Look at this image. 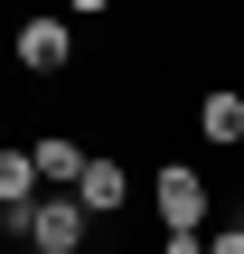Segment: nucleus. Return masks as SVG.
<instances>
[{"mask_svg": "<svg viewBox=\"0 0 244 254\" xmlns=\"http://www.w3.org/2000/svg\"><path fill=\"white\" fill-rule=\"evenodd\" d=\"M9 47H19V66H28V75H66V66H75V28H66L56 9L19 19V38H9Z\"/></svg>", "mask_w": 244, "mask_h": 254, "instance_id": "nucleus-3", "label": "nucleus"}, {"mask_svg": "<svg viewBox=\"0 0 244 254\" xmlns=\"http://www.w3.org/2000/svg\"><path fill=\"white\" fill-rule=\"evenodd\" d=\"M197 132H207L216 151L244 141V94H235V85H207V94H197Z\"/></svg>", "mask_w": 244, "mask_h": 254, "instance_id": "nucleus-6", "label": "nucleus"}, {"mask_svg": "<svg viewBox=\"0 0 244 254\" xmlns=\"http://www.w3.org/2000/svg\"><path fill=\"white\" fill-rule=\"evenodd\" d=\"M160 254H207V236H160Z\"/></svg>", "mask_w": 244, "mask_h": 254, "instance_id": "nucleus-9", "label": "nucleus"}, {"mask_svg": "<svg viewBox=\"0 0 244 254\" xmlns=\"http://www.w3.org/2000/svg\"><path fill=\"white\" fill-rule=\"evenodd\" d=\"M75 198H85V217L103 226V217H122L132 207V170H122V151H94L85 160V179H75Z\"/></svg>", "mask_w": 244, "mask_h": 254, "instance_id": "nucleus-4", "label": "nucleus"}, {"mask_svg": "<svg viewBox=\"0 0 244 254\" xmlns=\"http://www.w3.org/2000/svg\"><path fill=\"white\" fill-rule=\"evenodd\" d=\"M28 198H38V160H28V151H0V217L28 207Z\"/></svg>", "mask_w": 244, "mask_h": 254, "instance_id": "nucleus-7", "label": "nucleus"}, {"mask_svg": "<svg viewBox=\"0 0 244 254\" xmlns=\"http://www.w3.org/2000/svg\"><path fill=\"white\" fill-rule=\"evenodd\" d=\"M19 254H38V245H19Z\"/></svg>", "mask_w": 244, "mask_h": 254, "instance_id": "nucleus-11", "label": "nucleus"}, {"mask_svg": "<svg viewBox=\"0 0 244 254\" xmlns=\"http://www.w3.org/2000/svg\"><path fill=\"white\" fill-rule=\"evenodd\" d=\"M0 132H9V123H0Z\"/></svg>", "mask_w": 244, "mask_h": 254, "instance_id": "nucleus-12", "label": "nucleus"}, {"mask_svg": "<svg viewBox=\"0 0 244 254\" xmlns=\"http://www.w3.org/2000/svg\"><path fill=\"white\" fill-rule=\"evenodd\" d=\"M66 9H75V19H103V9H122V0H66Z\"/></svg>", "mask_w": 244, "mask_h": 254, "instance_id": "nucleus-10", "label": "nucleus"}, {"mask_svg": "<svg viewBox=\"0 0 244 254\" xmlns=\"http://www.w3.org/2000/svg\"><path fill=\"white\" fill-rule=\"evenodd\" d=\"M19 245H38V254H85V236H94V217H85V198L75 189H38L28 207H9L0 217Z\"/></svg>", "mask_w": 244, "mask_h": 254, "instance_id": "nucleus-1", "label": "nucleus"}, {"mask_svg": "<svg viewBox=\"0 0 244 254\" xmlns=\"http://www.w3.org/2000/svg\"><path fill=\"white\" fill-rule=\"evenodd\" d=\"M150 207H160V236H207V179L188 160H169L150 179Z\"/></svg>", "mask_w": 244, "mask_h": 254, "instance_id": "nucleus-2", "label": "nucleus"}, {"mask_svg": "<svg viewBox=\"0 0 244 254\" xmlns=\"http://www.w3.org/2000/svg\"><path fill=\"white\" fill-rule=\"evenodd\" d=\"M207 254H244V226H207Z\"/></svg>", "mask_w": 244, "mask_h": 254, "instance_id": "nucleus-8", "label": "nucleus"}, {"mask_svg": "<svg viewBox=\"0 0 244 254\" xmlns=\"http://www.w3.org/2000/svg\"><path fill=\"white\" fill-rule=\"evenodd\" d=\"M28 160H38V189H75L94 151H85V141H66V132H38V141H28Z\"/></svg>", "mask_w": 244, "mask_h": 254, "instance_id": "nucleus-5", "label": "nucleus"}]
</instances>
